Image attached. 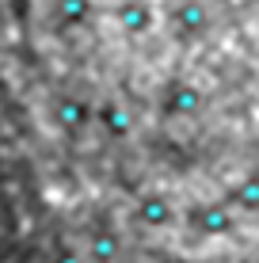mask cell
<instances>
[{"instance_id":"1","label":"cell","mask_w":259,"mask_h":263,"mask_svg":"<svg viewBox=\"0 0 259 263\" xmlns=\"http://www.w3.org/2000/svg\"><path fill=\"white\" fill-rule=\"evenodd\" d=\"M210 23H213V15H210V8L202 4V0H175V4L168 8V27H172V34L183 39V42L206 39Z\"/></svg>"},{"instance_id":"2","label":"cell","mask_w":259,"mask_h":263,"mask_svg":"<svg viewBox=\"0 0 259 263\" xmlns=\"http://www.w3.org/2000/svg\"><path fill=\"white\" fill-rule=\"evenodd\" d=\"M206 107V92L191 80H168L160 92V115L164 119H194Z\"/></svg>"},{"instance_id":"3","label":"cell","mask_w":259,"mask_h":263,"mask_svg":"<svg viewBox=\"0 0 259 263\" xmlns=\"http://www.w3.org/2000/svg\"><path fill=\"white\" fill-rule=\"evenodd\" d=\"M187 221H191V229L198 237H229L236 229V214L229 202H198V206H191Z\"/></svg>"},{"instance_id":"4","label":"cell","mask_w":259,"mask_h":263,"mask_svg":"<svg viewBox=\"0 0 259 263\" xmlns=\"http://www.w3.org/2000/svg\"><path fill=\"white\" fill-rule=\"evenodd\" d=\"M114 23L122 27V34L141 39V34H149L156 27V12H153L149 0H122V4L114 8Z\"/></svg>"},{"instance_id":"5","label":"cell","mask_w":259,"mask_h":263,"mask_svg":"<svg viewBox=\"0 0 259 263\" xmlns=\"http://www.w3.org/2000/svg\"><path fill=\"white\" fill-rule=\"evenodd\" d=\"M133 217H137L145 229H168V225L175 221V210H172V198L160 195V191H149L137 198V206H133Z\"/></svg>"},{"instance_id":"6","label":"cell","mask_w":259,"mask_h":263,"mask_svg":"<svg viewBox=\"0 0 259 263\" xmlns=\"http://www.w3.org/2000/svg\"><path fill=\"white\" fill-rule=\"evenodd\" d=\"M229 206L244 214H259V172H244L233 187H229Z\"/></svg>"},{"instance_id":"7","label":"cell","mask_w":259,"mask_h":263,"mask_svg":"<svg viewBox=\"0 0 259 263\" xmlns=\"http://www.w3.org/2000/svg\"><path fill=\"white\" fill-rule=\"evenodd\" d=\"M53 119L65 134H80L92 119V107L84 103V99H57V107H53Z\"/></svg>"},{"instance_id":"8","label":"cell","mask_w":259,"mask_h":263,"mask_svg":"<svg viewBox=\"0 0 259 263\" xmlns=\"http://www.w3.org/2000/svg\"><path fill=\"white\" fill-rule=\"evenodd\" d=\"M99 126L107 130V138H114V141H122V138H130V130H133V119H130V111L122 103H103L99 107Z\"/></svg>"},{"instance_id":"9","label":"cell","mask_w":259,"mask_h":263,"mask_svg":"<svg viewBox=\"0 0 259 263\" xmlns=\"http://www.w3.org/2000/svg\"><path fill=\"white\" fill-rule=\"evenodd\" d=\"M88 256H92V263H114L122 256V237L114 229H95L92 244H88Z\"/></svg>"},{"instance_id":"10","label":"cell","mask_w":259,"mask_h":263,"mask_svg":"<svg viewBox=\"0 0 259 263\" xmlns=\"http://www.w3.org/2000/svg\"><path fill=\"white\" fill-rule=\"evenodd\" d=\"M92 15V0H57L53 4V20L61 27H80Z\"/></svg>"},{"instance_id":"11","label":"cell","mask_w":259,"mask_h":263,"mask_svg":"<svg viewBox=\"0 0 259 263\" xmlns=\"http://www.w3.org/2000/svg\"><path fill=\"white\" fill-rule=\"evenodd\" d=\"M57 263H76V256H61Z\"/></svg>"},{"instance_id":"12","label":"cell","mask_w":259,"mask_h":263,"mask_svg":"<svg viewBox=\"0 0 259 263\" xmlns=\"http://www.w3.org/2000/svg\"><path fill=\"white\" fill-rule=\"evenodd\" d=\"M175 263H191V259H175Z\"/></svg>"}]
</instances>
